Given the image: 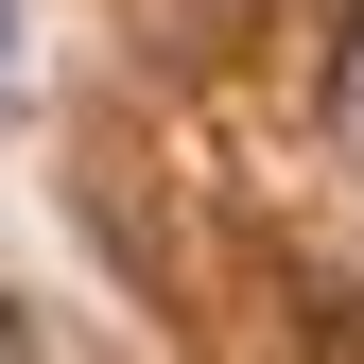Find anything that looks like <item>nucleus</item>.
<instances>
[{
	"mask_svg": "<svg viewBox=\"0 0 364 364\" xmlns=\"http://www.w3.org/2000/svg\"><path fill=\"white\" fill-rule=\"evenodd\" d=\"M330 122H347V156H364V0H347V53H330Z\"/></svg>",
	"mask_w": 364,
	"mask_h": 364,
	"instance_id": "f257e3e1",
	"label": "nucleus"
},
{
	"mask_svg": "<svg viewBox=\"0 0 364 364\" xmlns=\"http://www.w3.org/2000/svg\"><path fill=\"white\" fill-rule=\"evenodd\" d=\"M0 347H35V312H0Z\"/></svg>",
	"mask_w": 364,
	"mask_h": 364,
	"instance_id": "f03ea898",
	"label": "nucleus"
}]
</instances>
